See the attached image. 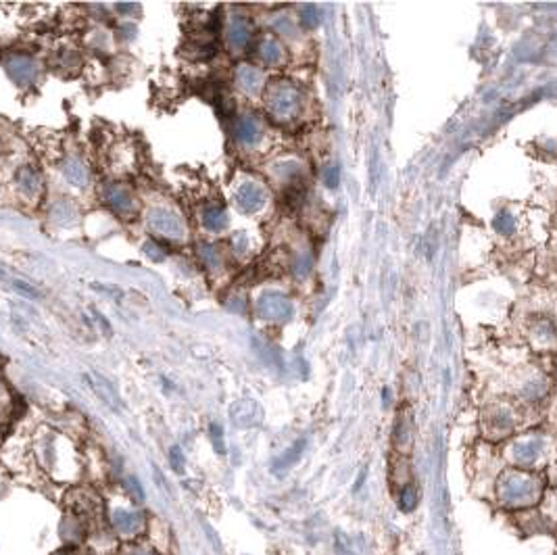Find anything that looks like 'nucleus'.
Segmentation results:
<instances>
[{
  "label": "nucleus",
  "mask_w": 557,
  "mask_h": 555,
  "mask_svg": "<svg viewBox=\"0 0 557 555\" xmlns=\"http://www.w3.org/2000/svg\"><path fill=\"white\" fill-rule=\"evenodd\" d=\"M265 107L276 122L288 124L301 111V90L286 80H278L265 90Z\"/></svg>",
  "instance_id": "obj_1"
},
{
  "label": "nucleus",
  "mask_w": 557,
  "mask_h": 555,
  "mask_svg": "<svg viewBox=\"0 0 557 555\" xmlns=\"http://www.w3.org/2000/svg\"><path fill=\"white\" fill-rule=\"evenodd\" d=\"M147 226L151 232H155L159 236H165L169 240H178L186 236V223L182 217L178 216L171 209L165 207H153L147 213Z\"/></svg>",
  "instance_id": "obj_2"
},
{
  "label": "nucleus",
  "mask_w": 557,
  "mask_h": 555,
  "mask_svg": "<svg viewBox=\"0 0 557 555\" xmlns=\"http://www.w3.org/2000/svg\"><path fill=\"white\" fill-rule=\"evenodd\" d=\"M292 313H295V307H292L290 299L282 292L270 290L257 299V315L261 319L282 324V322H288L292 317Z\"/></svg>",
  "instance_id": "obj_3"
},
{
  "label": "nucleus",
  "mask_w": 557,
  "mask_h": 555,
  "mask_svg": "<svg viewBox=\"0 0 557 555\" xmlns=\"http://www.w3.org/2000/svg\"><path fill=\"white\" fill-rule=\"evenodd\" d=\"M102 201L107 203V207L117 213L124 219H129V217L136 213V196L132 192L129 186L122 184V182H111L102 188Z\"/></svg>",
  "instance_id": "obj_4"
},
{
  "label": "nucleus",
  "mask_w": 557,
  "mask_h": 555,
  "mask_svg": "<svg viewBox=\"0 0 557 555\" xmlns=\"http://www.w3.org/2000/svg\"><path fill=\"white\" fill-rule=\"evenodd\" d=\"M4 69H6L11 82L19 88L31 86L38 78V63L26 53H11L4 59Z\"/></svg>",
  "instance_id": "obj_5"
},
{
  "label": "nucleus",
  "mask_w": 557,
  "mask_h": 555,
  "mask_svg": "<svg viewBox=\"0 0 557 555\" xmlns=\"http://www.w3.org/2000/svg\"><path fill=\"white\" fill-rule=\"evenodd\" d=\"M253 26L245 15H232L226 26V42L232 53H243L250 42Z\"/></svg>",
  "instance_id": "obj_6"
},
{
  "label": "nucleus",
  "mask_w": 557,
  "mask_h": 555,
  "mask_svg": "<svg viewBox=\"0 0 557 555\" xmlns=\"http://www.w3.org/2000/svg\"><path fill=\"white\" fill-rule=\"evenodd\" d=\"M234 203L243 213H257L265 205V190L255 182H245L236 188Z\"/></svg>",
  "instance_id": "obj_7"
},
{
  "label": "nucleus",
  "mask_w": 557,
  "mask_h": 555,
  "mask_svg": "<svg viewBox=\"0 0 557 555\" xmlns=\"http://www.w3.org/2000/svg\"><path fill=\"white\" fill-rule=\"evenodd\" d=\"M234 82L236 86L247 94H257L263 86V71L257 69L255 65H248V63H243L236 67L234 71Z\"/></svg>",
  "instance_id": "obj_8"
},
{
  "label": "nucleus",
  "mask_w": 557,
  "mask_h": 555,
  "mask_svg": "<svg viewBox=\"0 0 557 555\" xmlns=\"http://www.w3.org/2000/svg\"><path fill=\"white\" fill-rule=\"evenodd\" d=\"M61 171L63 176H65V180L71 186H75V188H84L90 182V169H88V165L80 157H67L63 161Z\"/></svg>",
  "instance_id": "obj_9"
},
{
  "label": "nucleus",
  "mask_w": 557,
  "mask_h": 555,
  "mask_svg": "<svg viewBox=\"0 0 557 555\" xmlns=\"http://www.w3.org/2000/svg\"><path fill=\"white\" fill-rule=\"evenodd\" d=\"M234 138H236V142H240L245 147L257 144L261 138V124L257 122V117H253V115L238 117L234 124Z\"/></svg>",
  "instance_id": "obj_10"
},
{
  "label": "nucleus",
  "mask_w": 557,
  "mask_h": 555,
  "mask_svg": "<svg viewBox=\"0 0 557 555\" xmlns=\"http://www.w3.org/2000/svg\"><path fill=\"white\" fill-rule=\"evenodd\" d=\"M15 182H17L19 192L26 194V196H30V199L40 196V192H42V178L38 176L36 169H31V167H28V165L17 169V174H15Z\"/></svg>",
  "instance_id": "obj_11"
},
{
  "label": "nucleus",
  "mask_w": 557,
  "mask_h": 555,
  "mask_svg": "<svg viewBox=\"0 0 557 555\" xmlns=\"http://www.w3.org/2000/svg\"><path fill=\"white\" fill-rule=\"evenodd\" d=\"M86 378H88V382H90V386H92V391L96 393V397H100V401L105 403V405H109L111 409H120V397H117V393H115V388H113V384L111 382H107L102 376H98V374H86Z\"/></svg>",
  "instance_id": "obj_12"
},
{
  "label": "nucleus",
  "mask_w": 557,
  "mask_h": 555,
  "mask_svg": "<svg viewBox=\"0 0 557 555\" xmlns=\"http://www.w3.org/2000/svg\"><path fill=\"white\" fill-rule=\"evenodd\" d=\"M257 55L265 65H280L284 61V46L280 44L278 38L263 36L257 44Z\"/></svg>",
  "instance_id": "obj_13"
},
{
  "label": "nucleus",
  "mask_w": 557,
  "mask_h": 555,
  "mask_svg": "<svg viewBox=\"0 0 557 555\" xmlns=\"http://www.w3.org/2000/svg\"><path fill=\"white\" fill-rule=\"evenodd\" d=\"M230 416H232V422H234L236 426H250V424H257V422H259L261 411H259V405H257V403L250 401V399H245V401H238L232 407Z\"/></svg>",
  "instance_id": "obj_14"
},
{
  "label": "nucleus",
  "mask_w": 557,
  "mask_h": 555,
  "mask_svg": "<svg viewBox=\"0 0 557 555\" xmlns=\"http://www.w3.org/2000/svg\"><path fill=\"white\" fill-rule=\"evenodd\" d=\"M201 223L205 230L219 234L228 228V213L219 205H205L201 209Z\"/></svg>",
  "instance_id": "obj_15"
},
{
  "label": "nucleus",
  "mask_w": 557,
  "mask_h": 555,
  "mask_svg": "<svg viewBox=\"0 0 557 555\" xmlns=\"http://www.w3.org/2000/svg\"><path fill=\"white\" fill-rule=\"evenodd\" d=\"M530 339L539 347H551L557 339L556 326L549 319H536L530 328Z\"/></svg>",
  "instance_id": "obj_16"
},
{
  "label": "nucleus",
  "mask_w": 557,
  "mask_h": 555,
  "mask_svg": "<svg viewBox=\"0 0 557 555\" xmlns=\"http://www.w3.org/2000/svg\"><path fill=\"white\" fill-rule=\"evenodd\" d=\"M140 520H142V518H140L136 512H129V509H117V512L113 514L115 528H117L120 532H124V534H132V532H136L138 526H140Z\"/></svg>",
  "instance_id": "obj_17"
},
{
  "label": "nucleus",
  "mask_w": 557,
  "mask_h": 555,
  "mask_svg": "<svg viewBox=\"0 0 557 555\" xmlns=\"http://www.w3.org/2000/svg\"><path fill=\"white\" fill-rule=\"evenodd\" d=\"M196 253H198V259H201V263L207 268V270H219L221 268V253H219V248L216 245H211V243H198V247H196Z\"/></svg>",
  "instance_id": "obj_18"
},
{
  "label": "nucleus",
  "mask_w": 557,
  "mask_h": 555,
  "mask_svg": "<svg viewBox=\"0 0 557 555\" xmlns=\"http://www.w3.org/2000/svg\"><path fill=\"white\" fill-rule=\"evenodd\" d=\"M55 67L65 69L67 75H73V73L82 67V59H80V55H78L75 51H67V48H65V51H59V53H57Z\"/></svg>",
  "instance_id": "obj_19"
},
{
  "label": "nucleus",
  "mask_w": 557,
  "mask_h": 555,
  "mask_svg": "<svg viewBox=\"0 0 557 555\" xmlns=\"http://www.w3.org/2000/svg\"><path fill=\"white\" fill-rule=\"evenodd\" d=\"M73 217H75V207H73L67 199L57 201V203L51 207V219L57 221V223H61V226H67L69 221H73Z\"/></svg>",
  "instance_id": "obj_20"
},
{
  "label": "nucleus",
  "mask_w": 557,
  "mask_h": 555,
  "mask_svg": "<svg viewBox=\"0 0 557 555\" xmlns=\"http://www.w3.org/2000/svg\"><path fill=\"white\" fill-rule=\"evenodd\" d=\"M301 21L307 30H313L319 23V11L315 4H305L301 6Z\"/></svg>",
  "instance_id": "obj_21"
},
{
  "label": "nucleus",
  "mask_w": 557,
  "mask_h": 555,
  "mask_svg": "<svg viewBox=\"0 0 557 555\" xmlns=\"http://www.w3.org/2000/svg\"><path fill=\"white\" fill-rule=\"evenodd\" d=\"M495 228L501 234H514L516 232V219L509 213H499L495 217Z\"/></svg>",
  "instance_id": "obj_22"
},
{
  "label": "nucleus",
  "mask_w": 557,
  "mask_h": 555,
  "mask_svg": "<svg viewBox=\"0 0 557 555\" xmlns=\"http://www.w3.org/2000/svg\"><path fill=\"white\" fill-rule=\"evenodd\" d=\"M292 270H295V274L297 276H307L311 270V257L307 253H301V255H297V259H295V263H292Z\"/></svg>",
  "instance_id": "obj_23"
},
{
  "label": "nucleus",
  "mask_w": 557,
  "mask_h": 555,
  "mask_svg": "<svg viewBox=\"0 0 557 555\" xmlns=\"http://www.w3.org/2000/svg\"><path fill=\"white\" fill-rule=\"evenodd\" d=\"M169 463H171V467H174V472H178V474H182L184 472V453H182V449L180 447H171V451H169Z\"/></svg>",
  "instance_id": "obj_24"
},
{
  "label": "nucleus",
  "mask_w": 557,
  "mask_h": 555,
  "mask_svg": "<svg viewBox=\"0 0 557 555\" xmlns=\"http://www.w3.org/2000/svg\"><path fill=\"white\" fill-rule=\"evenodd\" d=\"M339 178H341V171H339L336 165H326L324 167V184L328 186V188H336Z\"/></svg>",
  "instance_id": "obj_25"
},
{
  "label": "nucleus",
  "mask_w": 557,
  "mask_h": 555,
  "mask_svg": "<svg viewBox=\"0 0 557 555\" xmlns=\"http://www.w3.org/2000/svg\"><path fill=\"white\" fill-rule=\"evenodd\" d=\"M211 440H213V447H216L217 453H226V443H223V428L219 424H211Z\"/></svg>",
  "instance_id": "obj_26"
},
{
  "label": "nucleus",
  "mask_w": 557,
  "mask_h": 555,
  "mask_svg": "<svg viewBox=\"0 0 557 555\" xmlns=\"http://www.w3.org/2000/svg\"><path fill=\"white\" fill-rule=\"evenodd\" d=\"M144 253H147V257H151L153 261H163L165 259V248L163 247H159L157 243H147L144 245Z\"/></svg>",
  "instance_id": "obj_27"
},
{
  "label": "nucleus",
  "mask_w": 557,
  "mask_h": 555,
  "mask_svg": "<svg viewBox=\"0 0 557 555\" xmlns=\"http://www.w3.org/2000/svg\"><path fill=\"white\" fill-rule=\"evenodd\" d=\"M232 248L236 250V253H245L248 248V238L245 232H236L234 236H232Z\"/></svg>",
  "instance_id": "obj_28"
},
{
  "label": "nucleus",
  "mask_w": 557,
  "mask_h": 555,
  "mask_svg": "<svg viewBox=\"0 0 557 555\" xmlns=\"http://www.w3.org/2000/svg\"><path fill=\"white\" fill-rule=\"evenodd\" d=\"M127 487H129V493H136V499H138V501L144 499V493H142V489H140V485H138L136 478H127Z\"/></svg>",
  "instance_id": "obj_29"
},
{
  "label": "nucleus",
  "mask_w": 557,
  "mask_h": 555,
  "mask_svg": "<svg viewBox=\"0 0 557 555\" xmlns=\"http://www.w3.org/2000/svg\"><path fill=\"white\" fill-rule=\"evenodd\" d=\"M138 9H140L138 4H117V6H115V11H117V13H124V15H127V13H136Z\"/></svg>",
  "instance_id": "obj_30"
},
{
  "label": "nucleus",
  "mask_w": 557,
  "mask_h": 555,
  "mask_svg": "<svg viewBox=\"0 0 557 555\" xmlns=\"http://www.w3.org/2000/svg\"><path fill=\"white\" fill-rule=\"evenodd\" d=\"M132 555H147V554H132Z\"/></svg>",
  "instance_id": "obj_31"
}]
</instances>
